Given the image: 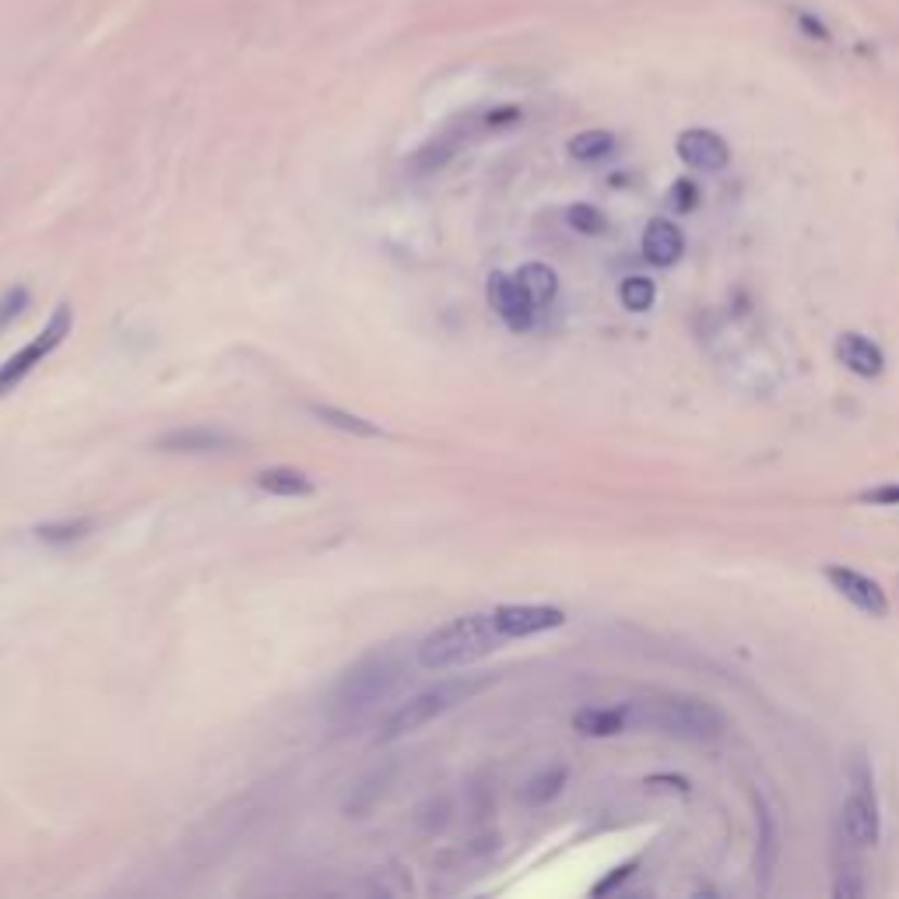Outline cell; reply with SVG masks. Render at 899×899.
Returning a JSON list of instances; mask_svg holds the SVG:
<instances>
[{
    "label": "cell",
    "instance_id": "obj_26",
    "mask_svg": "<svg viewBox=\"0 0 899 899\" xmlns=\"http://www.w3.org/2000/svg\"><path fill=\"white\" fill-rule=\"evenodd\" d=\"M28 306V289H8L0 295V330H4L19 313Z\"/></svg>",
    "mask_w": 899,
    "mask_h": 899
},
{
    "label": "cell",
    "instance_id": "obj_29",
    "mask_svg": "<svg viewBox=\"0 0 899 899\" xmlns=\"http://www.w3.org/2000/svg\"><path fill=\"white\" fill-rule=\"evenodd\" d=\"M633 867H636V861H633V864H622V867H615V875H611V878L597 882V886H594V896H605V892H611L615 886H619L622 878H629V872H633Z\"/></svg>",
    "mask_w": 899,
    "mask_h": 899
},
{
    "label": "cell",
    "instance_id": "obj_13",
    "mask_svg": "<svg viewBox=\"0 0 899 899\" xmlns=\"http://www.w3.org/2000/svg\"><path fill=\"white\" fill-rule=\"evenodd\" d=\"M836 359L858 376H878L886 369V355H882L878 344L867 341L864 335H854V330H847V335H840V341H836Z\"/></svg>",
    "mask_w": 899,
    "mask_h": 899
},
{
    "label": "cell",
    "instance_id": "obj_2",
    "mask_svg": "<svg viewBox=\"0 0 899 899\" xmlns=\"http://www.w3.org/2000/svg\"><path fill=\"white\" fill-rule=\"evenodd\" d=\"M622 709L629 728H651L689 741H714L728 731V717L696 696H646L629 700Z\"/></svg>",
    "mask_w": 899,
    "mask_h": 899
},
{
    "label": "cell",
    "instance_id": "obj_11",
    "mask_svg": "<svg viewBox=\"0 0 899 899\" xmlns=\"http://www.w3.org/2000/svg\"><path fill=\"white\" fill-rule=\"evenodd\" d=\"M235 439L222 429H211V425H191V429H172L166 436L155 439V447L166 453H215L229 450Z\"/></svg>",
    "mask_w": 899,
    "mask_h": 899
},
{
    "label": "cell",
    "instance_id": "obj_24",
    "mask_svg": "<svg viewBox=\"0 0 899 899\" xmlns=\"http://www.w3.org/2000/svg\"><path fill=\"white\" fill-rule=\"evenodd\" d=\"M760 826H763V843H760V875L766 878L769 867H773V858H777V829H773V815L769 809L760 801Z\"/></svg>",
    "mask_w": 899,
    "mask_h": 899
},
{
    "label": "cell",
    "instance_id": "obj_15",
    "mask_svg": "<svg viewBox=\"0 0 899 899\" xmlns=\"http://www.w3.org/2000/svg\"><path fill=\"white\" fill-rule=\"evenodd\" d=\"M573 728L587 738H611V734H622L629 728V720L622 706H594V709H580L573 717Z\"/></svg>",
    "mask_w": 899,
    "mask_h": 899
},
{
    "label": "cell",
    "instance_id": "obj_10",
    "mask_svg": "<svg viewBox=\"0 0 899 899\" xmlns=\"http://www.w3.org/2000/svg\"><path fill=\"white\" fill-rule=\"evenodd\" d=\"M826 580H829L833 587L847 597L850 605H858L861 611L875 615V619H882V615L889 611L886 591H882L875 580H867L864 573H858V570H847V566H826Z\"/></svg>",
    "mask_w": 899,
    "mask_h": 899
},
{
    "label": "cell",
    "instance_id": "obj_1",
    "mask_svg": "<svg viewBox=\"0 0 899 899\" xmlns=\"http://www.w3.org/2000/svg\"><path fill=\"white\" fill-rule=\"evenodd\" d=\"M408 682V665L404 657L384 646V651H373L338 678V685L330 689L327 696V717L335 724H355L362 717H369L376 706L390 703Z\"/></svg>",
    "mask_w": 899,
    "mask_h": 899
},
{
    "label": "cell",
    "instance_id": "obj_23",
    "mask_svg": "<svg viewBox=\"0 0 899 899\" xmlns=\"http://www.w3.org/2000/svg\"><path fill=\"white\" fill-rule=\"evenodd\" d=\"M566 222L583 235H602L608 229V218L597 211L594 204H573V208L566 211Z\"/></svg>",
    "mask_w": 899,
    "mask_h": 899
},
{
    "label": "cell",
    "instance_id": "obj_9",
    "mask_svg": "<svg viewBox=\"0 0 899 899\" xmlns=\"http://www.w3.org/2000/svg\"><path fill=\"white\" fill-rule=\"evenodd\" d=\"M678 159L692 169H703V172H720L728 169L731 162V148L728 141L714 131H703V127H692L678 137Z\"/></svg>",
    "mask_w": 899,
    "mask_h": 899
},
{
    "label": "cell",
    "instance_id": "obj_12",
    "mask_svg": "<svg viewBox=\"0 0 899 899\" xmlns=\"http://www.w3.org/2000/svg\"><path fill=\"white\" fill-rule=\"evenodd\" d=\"M685 250V235L668 218H654L643 232V257L657 267H671Z\"/></svg>",
    "mask_w": 899,
    "mask_h": 899
},
{
    "label": "cell",
    "instance_id": "obj_14",
    "mask_svg": "<svg viewBox=\"0 0 899 899\" xmlns=\"http://www.w3.org/2000/svg\"><path fill=\"white\" fill-rule=\"evenodd\" d=\"M464 137H467V131H461V127H453V131H447V134L433 137L429 145L418 148V151L412 155V172H415V177H433V172L447 169V166L453 162V155L461 151Z\"/></svg>",
    "mask_w": 899,
    "mask_h": 899
},
{
    "label": "cell",
    "instance_id": "obj_28",
    "mask_svg": "<svg viewBox=\"0 0 899 899\" xmlns=\"http://www.w3.org/2000/svg\"><path fill=\"white\" fill-rule=\"evenodd\" d=\"M861 502H875V507H899V485H882L872 493H861Z\"/></svg>",
    "mask_w": 899,
    "mask_h": 899
},
{
    "label": "cell",
    "instance_id": "obj_30",
    "mask_svg": "<svg viewBox=\"0 0 899 899\" xmlns=\"http://www.w3.org/2000/svg\"><path fill=\"white\" fill-rule=\"evenodd\" d=\"M798 22H801V28H804V33H809V36H818V39H823V42L829 39V33H826V25H823V22H818V19H812V14H809V11H798Z\"/></svg>",
    "mask_w": 899,
    "mask_h": 899
},
{
    "label": "cell",
    "instance_id": "obj_22",
    "mask_svg": "<svg viewBox=\"0 0 899 899\" xmlns=\"http://www.w3.org/2000/svg\"><path fill=\"white\" fill-rule=\"evenodd\" d=\"M619 299H622V306H625V309L643 313V309H651V306H654L657 289H654V281H651V278H640V275H633V278H625V281H622Z\"/></svg>",
    "mask_w": 899,
    "mask_h": 899
},
{
    "label": "cell",
    "instance_id": "obj_18",
    "mask_svg": "<svg viewBox=\"0 0 899 899\" xmlns=\"http://www.w3.org/2000/svg\"><path fill=\"white\" fill-rule=\"evenodd\" d=\"M566 766H548V769H538L534 777L524 783V791H520V801L531 804V809H542V804L548 801H556L562 794V787H566Z\"/></svg>",
    "mask_w": 899,
    "mask_h": 899
},
{
    "label": "cell",
    "instance_id": "obj_3",
    "mask_svg": "<svg viewBox=\"0 0 899 899\" xmlns=\"http://www.w3.org/2000/svg\"><path fill=\"white\" fill-rule=\"evenodd\" d=\"M499 643H502V633L496 629L493 615H461V619H450L447 625L433 629V633L418 643V665L425 671L464 668L488 657Z\"/></svg>",
    "mask_w": 899,
    "mask_h": 899
},
{
    "label": "cell",
    "instance_id": "obj_8",
    "mask_svg": "<svg viewBox=\"0 0 899 899\" xmlns=\"http://www.w3.org/2000/svg\"><path fill=\"white\" fill-rule=\"evenodd\" d=\"M493 619L502 640H520V636L545 633V629H559L566 622V611L548 605H502L493 611Z\"/></svg>",
    "mask_w": 899,
    "mask_h": 899
},
{
    "label": "cell",
    "instance_id": "obj_20",
    "mask_svg": "<svg viewBox=\"0 0 899 899\" xmlns=\"http://www.w3.org/2000/svg\"><path fill=\"white\" fill-rule=\"evenodd\" d=\"M615 148H619V141L611 131H583L570 141V155L576 162H602Z\"/></svg>",
    "mask_w": 899,
    "mask_h": 899
},
{
    "label": "cell",
    "instance_id": "obj_21",
    "mask_svg": "<svg viewBox=\"0 0 899 899\" xmlns=\"http://www.w3.org/2000/svg\"><path fill=\"white\" fill-rule=\"evenodd\" d=\"M92 527H96L92 520H64V524H42V527H36V534L46 545H74V542H82Z\"/></svg>",
    "mask_w": 899,
    "mask_h": 899
},
{
    "label": "cell",
    "instance_id": "obj_27",
    "mask_svg": "<svg viewBox=\"0 0 899 899\" xmlns=\"http://www.w3.org/2000/svg\"><path fill=\"white\" fill-rule=\"evenodd\" d=\"M671 204L678 211H689V208H696V186H692L689 180H678L671 186Z\"/></svg>",
    "mask_w": 899,
    "mask_h": 899
},
{
    "label": "cell",
    "instance_id": "obj_19",
    "mask_svg": "<svg viewBox=\"0 0 899 899\" xmlns=\"http://www.w3.org/2000/svg\"><path fill=\"white\" fill-rule=\"evenodd\" d=\"M517 281L524 286V292L531 295L534 306H548L559 292V278L548 264H524L517 271Z\"/></svg>",
    "mask_w": 899,
    "mask_h": 899
},
{
    "label": "cell",
    "instance_id": "obj_7",
    "mask_svg": "<svg viewBox=\"0 0 899 899\" xmlns=\"http://www.w3.org/2000/svg\"><path fill=\"white\" fill-rule=\"evenodd\" d=\"M488 303H493L499 320L510 330H531L534 309H538L531 303V295L524 292V286L517 281V275H502V271L488 278Z\"/></svg>",
    "mask_w": 899,
    "mask_h": 899
},
{
    "label": "cell",
    "instance_id": "obj_16",
    "mask_svg": "<svg viewBox=\"0 0 899 899\" xmlns=\"http://www.w3.org/2000/svg\"><path fill=\"white\" fill-rule=\"evenodd\" d=\"M309 415L330 425V429H338V433H349V436H359V439H376V436H384V429L376 422L369 418H362V415H352V412H341V408L335 404H309Z\"/></svg>",
    "mask_w": 899,
    "mask_h": 899
},
{
    "label": "cell",
    "instance_id": "obj_25",
    "mask_svg": "<svg viewBox=\"0 0 899 899\" xmlns=\"http://www.w3.org/2000/svg\"><path fill=\"white\" fill-rule=\"evenodd\" d=\"M418 823H422V829H429V833L447 829V823H450V801L447 798H433L429 804H422V809H418Z\"/></svg>",
    "mask_w": 899,
    "mask_h": 899
},
{
    "label": "cell",
    "instance_id": "obj_6",
    "mask_svg": "<svg viewBox=\"0 0 899 899\" xmlns=\"http://www.w3.org/2000/svg\"><path fill=\"white\" fill-rule=\"evenodd\" d=\"M71 327H74V313H71L68 303H60V306L53 309L50 324H46L19 355H11V359L4 362V366H0V398H8V393H14V387H19L28 373H33L36 366H42V359L53 355V352L60 349V344H64V338H71Z\"/></svg>",
    "mask_w": 899,
    "mask_h": 899
},
{
    "label": "cell",
    "instance_id": "obj_4",
    "mask_svg": "<svg viewBox=\"0 0 899 899\" xmlns=\"http://www.w3.org/2000/svg\"><path fill=\"white\" fill-rule=\"evenodd\" d=\"M478 689H485V682H478V678H447V682L415 692L412 700H404L384 720V728H380V734H376V741H380V745H390V741H398L404 734L422 731L425 724H433L436 717L450 714L457 703H464L467 696H475Z\"/></svg>",
    "mask_w": 899,
    "mask_h": 899
},
{
    "label": "cell",
    "instance_id": "obj_17",
    "mask_svg": "<svg viewBox=\"0 0 899 899\" xmlns=\"http://www.w3.org/2000/svg\"><path fill=\"white\" fill-rule=\"evenodd\" d=\"M257 485L267 496H281V499H303L313 496V482L295 467H267L257 475Z\"/></svg>",
    "mask_w": 899,
    "mask_h": 899
},
{
    "label": "cell",
    "instance_id": "obj_5",
    "mask_svg": "<svg viewBox=\"0 0 899 899\" xmlns=\"http://www.w3.org/2000/svg\"><path fill=\"white\" fill-rule=\"evenodd\" d=\"M847 769H850V794L840 812L843 836L854 847H875L882 826H878V801L872 791V769H867L861 755H854Z\"/></svg>",
    "mask_w": 899,
    "mask_h": 899
}]
</instances>
